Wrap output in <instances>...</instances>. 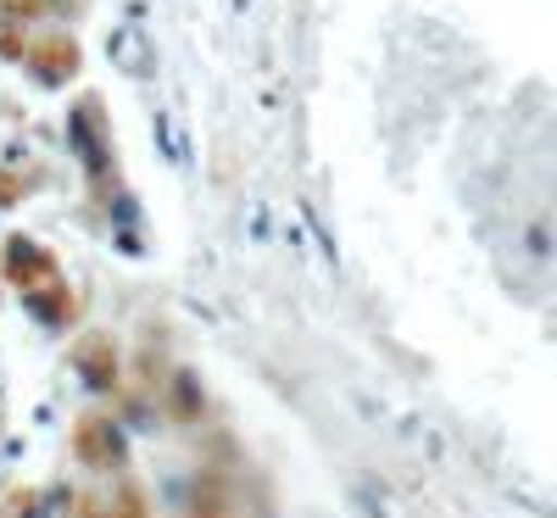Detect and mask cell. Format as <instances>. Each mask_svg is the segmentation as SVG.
<instances>
[{"label":"cell","mask_w":557,"mask_h":518,"mask_svg":"<svg viewBox=\"0 0 557 518\" xmlns=\"http://www.w3.org/2000/svg\"><path fill=\"white\" fill-rule=\"evenodd\" d=\"M67 134H73V157L84 168V178L96 190H112L117 184V151H112V118L101 107V96H78L67 112Z\"/></svg>","instance_id":"obj_1"},{"label":"cell","mask_w":557,"mask_h":518,"mask_svg":"<svg viewBox=\"0 0 557 518\" xmlns=\"http://www.w3.org/2000/svg\"><path fill=\"white\" fill-rule=\"evenodd\" d=\"M39 12H73V0H34Z\"/></svg>","instance_id":"obj_8"},{"label":"cell","mask_w":557,"mask_h":518,"mask_svg":"<svg viewBox=\"0 0 557 518\" xmlns=\"http://www.w3.org/2000/svg\"><path fill=\"white\" fill-rule=\"evenodd\" d=\"M0 273H7L12 285L28 296V291H39V285H51V279H57V257L45 251L39 240H28V234H12L7 251H0Z\"/></svg>","instance_id":"obj_4"},{"label":"cell","mask_w":557,"mask_h":518,"mask_svg":"<svg viewBox=\"0 0 557 518\" xmlns=\"http://www.w3.org/2000/svg\"><path fill=\"white\" fill-rule=\"evenodd\" d=\"M78 62H84V51H78L73 34H45V39L28 45V57H23V67H28V78L39 89H67L78 78Z\"/></svg>","instance_id":"obj_3"},{"label":"cell","mask_w":557,"mask_h":518,"mask_svg":"<svg viewBox=\"0 0 557 518\" xmlns=\"http://www.w3.org/2000/svg\"><path fill=\"white\" fill-rule=\"evenodd\" d=\"M23 301H28V312H34L45 329H62V323H73V312H78V301H73V291L62 285V279H51V285L28 291Z\"/></svg>","instance_id":"obj_6"},{"label":"cell","mask_w":557,"mask_h":518,"mask_svg":"<svg viewBox=\"0 0 557 518\" xmlns=\"http://www.w3.org/2000/svg\"><path fill=\"white\" fill-rule=\"evenodd\" d=\"M173 418H201V391L184 368L173 373Z\"/></svg>","instance_id":"obj_7"},{"label":"cell","mask_w":557,"mask_h":518,"mask_svg":"<svg viewBox=\"0 0 557 518\" xmlns=\"http://www.w3.org/2000/svg\"><path fill=\"white\" fill-rule=\"evenodd\" d=\"M73 452L84 468H96V474H117V468L128 462V435H123V423L112 412H78L73 423Z\"/></svg>","instance_id":"obj_2"},{"label":"cell","mask_w":557,"mask_h":518,"mask_svg":"<svg viewBox=\"0 0 557 518\" xmlns=\"http://www.w3.org/2000/svg\"><path fill=\"white\" fill-rule=\"evenodd\" d=\"M73 368L89 391H112L117 385V346L107 335H84L78 351H73Z\"/></svg>","instance_id":"obj_5"}]
</instances>
